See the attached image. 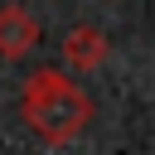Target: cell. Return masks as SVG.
Listing matches in <instances>:
<instances>
[{
    "instance_id": "obj_3",
    "label": "cell",
    "mask_w": 155,
    "mask_h": 155,
    "mask_svg": "<svg viewBox=\"0 0 155 155\" xmlns=\"http://www.w3.org/2000/svg\"><path fill=\"white\" fill-rule=\"evenodd\" d=\"M39 44V19L24 5H0V58H24Z\"/></svg>"
},
{
    "instance_id": "obj_1",
    "label": "cell",
    "mask_w": 155,
    "mask_h": 155,
    "mask_svg": "<svg viewBox=\"0 0 155 155\" xmlns=\"http://www.w3.org/2000/svg\"><path fill=\"white\" fill-rule=\"evenodd\" d=\"M19 111H24V121L34 126L39 140L68 145V140H78V136L87 131V121H92V97H87L68 73H58V68H34V73L24 78V87H19Z\"/></svg>"
},
{
    "instance_id": "obj_2",
    "label": "cell",
    "mask_w": 155,
    "mask_h": 155,
    "mask_svg": "<svg viewBox=\"0 0 155 155\" xmlns=\"http://www.w3.org/2000/svg\"><path fill=\"white\" fill-rule=\"evenodd\" d=\"M107 53H111V39H107L97 24H73V29L63 34V63H68L73 73H97V68L107 63Z\"/></svg>"
}]
</instances>
